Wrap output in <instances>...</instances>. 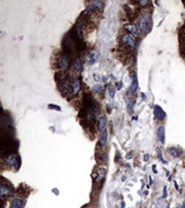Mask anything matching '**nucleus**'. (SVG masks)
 <instances>
[{
    "instance_id": "nucleus-25",
    "label": "nucleus",
    "mask_w": 185,
    "mask_h": 208,
    "mask_svg": "<svg viewBox=\"0 0 185 208\" xmlns=\"http://www.w3.org/2000/svg\"><path fill=\"white\" fill-rule=\"evenodd\" d=\"M49 109H57V111H61V107L60 106H57V105H53V104H49Z\"/></svg>"
},
{
    "instance_id": "nucleus-3",
    "label": "nucleus",
    "mask_w": 185,
    "mask_h": 208,
    "mask_svg": "<svg viewBox=\"0 0 185 208\" xmlns=\"http://www.w3.org/2000/svg\"><path fill=\"white\" fill-rule=\"evenodd\" d=\"M80 88H81V83H80V79L78 77H75L73 79L72 83V90H73V96H77L79 93Z\"/></svg>"
},
{
    "instance_id": "nucleus-8",
    "label": "nucleus",
    "mask_w": 185,
    "mask_h": 208,
    "mask_svg": "<svg viewBox=\"0 0 185 208\" xmlns=\"http://www.w3.org/2000/svg\"><path fill=\"white\" fill-rule=\"evenodd\" d=\"M157 138H158V140L161 144H164V141H166V131H164V127H162V126L157 130Z\"/></svg>"
},
{
    "instance_id": "nucleus-33",
    "label": "nucleus",
    "mask_w": 185,
    "mask_h": 208,
    "mask_svg": "<svg viewBox=\"0 0 185 208\" xmlns=\"http://www.w3.org/2000/svg\"><path fill=\"white\" fill-rule=\"evenodd\" d=\"M182 208H185V200H184V203H183V206H182Z\"/></svg>"
},
{
    "instance_id": "nucleus-17",
    "label": "nucleus",
    "mask_w": 185,
    "mask_h": 208,
    "mask_svg": "<svg viewBox=\"0 0 185 208\" xmlns=\"http://www.w3.org/2000/svg\"><path fill=\"white\" fill-rule=\"evenodd\" d=\"M105 177V169L104 168H100L96 172V178H95V181L99 182V181H102Z\"/></svg>"
},
{
    "instance_id": "nucleus-10",
    "label": "nucleus",
    "mask_w": 185,
    "mask_h": 208,
    "mask_svg": "<svg viewBox=\"0 0 185 208\" xmlns=\"http://www.w3.org/2000/svg\"><path fill=\"white\" fill-rule=\"evenodd\" d=\"M103 5H104V3H103L102 1H93V2L89 3V5L87 7V9L89 11H91V12H92L94 9H102Z\"/></svg>"
},
{
    "instance_id": "nucleus-31",
    "label": "nucleus",
    "mask_w": 185,
    "mask_h": 208,
    "mask_svg": "<svg viewBox=\"0 0 185 208\" xmlns=\"http://www.w3.org/2000/svg\"><path fill=\"white\" fill-rule=\"evenodd\" d=\"M148 159H149V157H148V155H147V154H146V155H144V161H148Z\"/></svg>"
},
{
    "instance_id": "nucleus-12",
    "label": "nucleus",
    "mask_w": 185,
    "mask_h": 208,
    "mask_svg": "<svg viewBox=\"0 0 185 208\" xmlns=\"http://www.w3.org/2000/svg\"><path fill=\"white\" fill-rule=\"evenodd\" d=\"M24 206V200L22 198H14L11 202L10 208H22Z\"/></svg>"
},
{
    "instance_id": "nucleus-11",
    "label": "nucleus",
    "mask_w": 185,
    "mask_h": 208,
    "mask_svg": "<svg viewBox=\"0 0 185 208\" xmlns=\"http://www.w3.org/2000/svg\"><path fill=\"white\" fill-rule=\"evenodd\" d=\"M74 37L76 38V40H81L82 36H81V24L78 23L77 25L75 26L74 28Z\"/></svg>"
},
{
    "instance_id": "nucleus-9",
    "label": "nucleus",
    "mask_w": 185,
    "mask_h": 208,
    "mask_svg": "<svg viewBox=\"0 0 185 208\" xmlns=\"http://www.w3.org/2000/svg\"><path fill=\"white\" fill-rule=\"evenodd\" d=\"M107 139H108V131H107V129H105L102 132V135H101L100 141H99V146H100V148H104L106 142H107Z\"/></svg>"
},
{
    "instance_id": "nucleus-28",
    "label": "nucleus",
    "mask_w": 185,
    "mask_h": 208,
    "mask_svg": "<svg viewBox=\"0 0 185 208\" xmlns=\"http://www.w3.org/2000/svg\"><path fill=\"white\" fill-rule=\"evenodd\" d=\"M148 3H149V1H140L139 5H148Z\"/></svg>"
},
{
    "instance_id": "nucleus-26",
    "label": "nucleus",
    "mask_w": 185,
    "mask_h": 208,
    "mask_svg": "<svg viewBox=\"0 0 185 208\" xmlns=\"http://www.w3.org/2000/svg\"><path fill=\"white\" fill-rule=\"evenodd\" d=\"M93 79H94L95 81H100V79H101L100 74H98V73H94V74H93Z\"/></svg>"
},
{
    "instance_id": "nucleus-16",
    "label": "nucleus",
    "mask_w": 185,
    "mask_h": 208,
    "mask_svg": "<svg viewBox=\"0 0 185 208\" xmlns=\"http://www.w3.org/2000/svg\"><path fill=\"white\" fill-rule=\"evenodd\" d=\"M105 126H106V117H105V116H103V117H101L100 120H99V125H98L99 131L103 132V131H104V130L106 129Z\"/></svg>"
},
{
    "instance_id": "nucleus-18",
    "label": "nucleus",
    "mask_w": 185,
    "mask_h": 208,
    "mask_svg": "<svg viewBox=\"0 0 185 208\" xmlns=\"http://www.w3.org/2000/svg\"><path fill=\"white\" fill-rule=\"evenodd\" d=\"M96 57H98V53L96 52H91L90 54L88 55V64L89 65L94 64L95 61H96Z\"/></svg>"
},
{
    "instance_id": "nucleus-4",
    "label": "nucleus",
    "mask_w": 185,
    "mask_h": 208,
    "mask_svg": "<svg viewBox=\"0 0 185 208\" xmlns=\"http://www.w3.org/2000/svg\"><path fill=\"white\" fill-rule=\"evenodd\" d=\"M139 29L142 33H145L147 29V26H148V18L147 15H143L141 18L139 20Z\"/></svg>"
},
{
    "instance_id": "nucleus-19",
    "label": "nucleus",
    "mask_w": 185,
    "mask_h": 208,
    "mask_svg": "<svg viewBox=\"0 0 185 208\" xmlns=\"http://www.w3.org/2000/svg\"><path fill=\"white\" fill-rule=\"evenodd\" d=\"M74 70L80 72L82 70V62L80 61V59H76L74 62Z\"/></svg>"
},
{
    "instance_id": "nucleus-29",
    "label": "nucleus",
    "mask_w": 185,
    "mask_h": 208,
    "mask_svg": "<svg viewBox=\"0 0 185 208\" xmlns=\"http://www.w3.org/2000/svg\"><path fill=\"white\" fill-rule=\"evenodd\" d=\"M126 157H127V158H131V157H132V153H128V154H127V156H126Z\"/></svg>"
},
{
    "instance_id": "nucleus-6",
    "label": "nucleus",
    "mask_w": 185,
    "mask_h": 208,
    "mask_svg": "<svg viewBox=\"0 0 185 208\" xmlns=\"http://www.w3.org/2000/svg\"><path fill=\"white\" fill-rule=\"evenodd\" d=\"M154 114H155V117H156L158 120H164V118H166V113H164V111L159 106V105L154 106Z\"/></svg>"
},
{
    "instance_id": "nucleus-21",
    "label": "nucleus",
    "mask_w": 185,
    "mask_h": 208,
    "mask_svg": "<svg viewBox=\"0 0 185 208\" xmlns=\"http://www.w3.org/2000/svg\"><path fill=\"white\" fill-rule=\"evenodd\" d=\"M134 99H129L128 100V109L129 112H133V107H134Z\"/></svg>"
},
{
    "instance_id": "nucleus-5",
    "label": "nucleus",
    "mask_w": 185,
    "mask_h": 208,
    "mask_svg": "<svg viewBox=\"0 0 185 208\" xmlns=\"http://www.w3.org/2000/svg\"><path fill=\"white\" fill-rule=\"evenodd\" d=\"M14 193V191L12 189H9L8 187H5V183H1V187H0V194H1V197L5 200L7 196H11V195Z\"/></svg>"
},
{
    "instance_id": "nucleus-13",
    "label": "nucleus",
    "mask_w": 185,
    "mask_h": 208,
    "mask_svg": "<svg viewBox=\"0 0 185 208\" xmlns=\"http://www.w3.org/2000/svg\"><path fill=\"white\" fill-rule=\"evenodd\" d=\"M138 87H139L138 78H136V75H133V77H132V83H131V86H130V90H129V92L133 94L134 92L138 90Z\"/></svg>"
},
{
    "instance_id": "nucleus-22",
    "label": "nucleus",
    "mask_w": 185,
    "mask_h": 208,
    "mask_svg": "<svg viewBox=\"0 0 185 208\" xmlns=\"http://www.w3.org/2000/svg\"><path fill=\"white\" fill-rule=\"evenodd\" d=\"M157 154H158V158H159V161H161V163H164V164H167V161H164V158H162V154H161V151H160L159 148H157Z\"/></svg>"
},
{
    "instance_id": "nucleus-20",
    "label": "nucleus",
    "mask_w": 185,
    "mask_h": 208,
    "mask_svg": "<svg viewBox=\"0 0 185 208\" xmlns=\"http://www.w3.org/2000/svg\"><path fill=\"white\" fill-rule=\"evenodd\" d=\"M168 152H169L170 155L173 156V157H179V156H180V152L177 151L175 148H170L169 150H168Z\"/></svg>"
},
{
    "instance_id": "nucleus-7",
    "label": "nucleus",
    "mask_w": 185,
    "mask_h": 208,
    "mask_svg": "<svg viewBox=\"0 0 185 208\" xmlns=\"http://www.w3.org/2000/svg\"><path fill=\"white\" fill-rule=\"evenodd\" d=\"M18 155L15 154H9L5 157V164L8 166H13V165H18Z\"/></svg>"
},
{
    "instance_id": "nucleus-1",
    "label": "nucleus",
    "mask_w": 185,
    "mask_h": 208,
    "mask_svg": "<svg viewBox=\"0 0 185 208\" xmlns=\"http://www.w3.org/2000/svg\"><path fill=\"white\" fill-rule=\"evenodd\" d=\"M68 65H70V59L65 53H63L59 59V68L61 70H64L68 67Z\"/></svg>"
},
{
    "instance_id": "nucleus-2",
    "label": "nucleus",
    "mask_w": 185,
    "mask_h": 208,
    "mask_svg": "<svg viewBox=\"0 0 185 208\" xmlns=\"http://www.w3.org/2000/svg\"><path fill=\"white\" fill-rule=\"evenodd\" d=\"M121 42H122L125 46H128L129 48L135 47V40H134V38L128 34L123 35V36L121 37Z\"/></svg>"
},
{
    "instance_id": "nucleus-24",
    "label": "nucleus",
    "mask_w": 185,
    "mask_h": 208,
    "mask_svg": "<svg viewBox=\"0 0 185 208\" xmlns=\"http://www.w3.org/2000/svg\"><path fill=\"white\" fill-rule=\"evenodd\" d=\"M93 90H94L95 92H98V93H101L103 91V87H101L100 85H96V86L93 87Z\"/></svg>"
},
{
    "instance_id": "nucleus-14",
    "label": "nucleus",
    "mask_w": 185,
    "mask_h": 208,
    "mask_svg": "<svg viewBox=\"0 0 185 208\" xmlns=\"http://www.w3.org/2000/svg\"><path fill=\"white\" fill-rule=\"evenodd\" d=\"M60 91H61V93L63 96H67L68 92H70V85H68V83H66V81L62 83L60 85Z\"/></svg>"
},
{
    "instance_id": "nucleus-32",
    "label": "nucleus",
    "mask_w": 185,
    "mask_h": 208,
    "mask_svg": "<svg viewBox=\"0 0 185 208\" xmlns=\"http://www.w3.org/2000/svg\"><path fill=\"white\" fill-rule=\"evenodd\" d=\"M123 87V83H119V87H118V89H121Z\"/></svg>"
},
{
    "instance_id": "nucleus-15",
    "label": "nucleus",
    "mask_w": 185,
    "mask_h": 208,
    "mask_svg": "<svg viewBox=\"0 0 185 208\" xmlns=\"http://www.w3.org/2000/svg\"><path fill=\"white\" fill-rule=\"evenodd\" d=\"M126 28L130 31V34H132L134 37L139 36V31L136 28L135 25H132V24H129V25H126Z\"/></svg>"
},
{
    "instance_id": "nucleus-27",
    "label": "nucleus",
    "mask_w": 185,
    "mask_h": 208,
    "mask_svg": "<svg viewBox=\"0 0 185 208\" xmlns=\"http://www.w3.org/2000/svg\"><path fill=\"white\" fill-rule=\"evenodd\" d=\"M167 197V187H164V193H162V198Z\"/></svg>"
},
{
    "instance_id": "nucleus-30",
    "label": "nucleus",
    "mask_w": 185,
    "mask_h": 208,
    "mask_svg": "<svg viewBox=\"0 0 185 208\" xmlns=\"http://www.w3.org/2000/svg\"><path fill=\"white\" fill-rule=\"evenodd\" d=\"M153 171H154L155 174H157V168H156V166H155V165H153Z\"/></svg>"
},
{
    "instance_id": "nucleus-23",
    "label": "nucleus",
    "mask_w": 185,
    "mask_h": 208,
    "mask_svg": "<svg viewBox=\"0 0 185 208\" xmlns=\"http://www.w3.org/2000/svg\"><path fill=\"white\" fill-rule=\"evenodd\" d=\"M108 92H109V96H111L112 98H114V96H115V88H114L113 86L108 87Z\"/></svg>"
}]
</instances>
